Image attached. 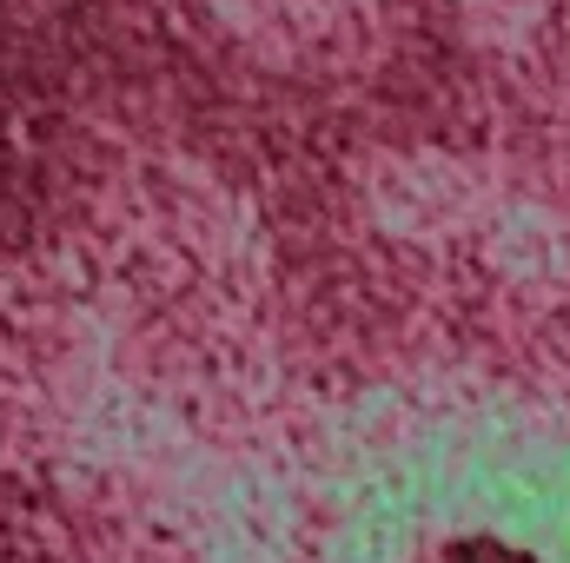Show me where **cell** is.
Returning a JSON list of instances; mask_svg holds the SVG:
<instances>
[{
    "instance_id": "1",
    "label": "cell",
    "mask_w": 570,
    "mask_h": 563,
    "mask_svg": "<svg viewBox=\"0 0 570 563\" xmlns=\"http://www.w3.org/2000/svg\"><path fill=\"white\" fill-rule=\"evenodd\" d=\"M438 563H531V557L511 551V544H498V537H471V544H451Z\"/></svg>"
}]
</instances>
